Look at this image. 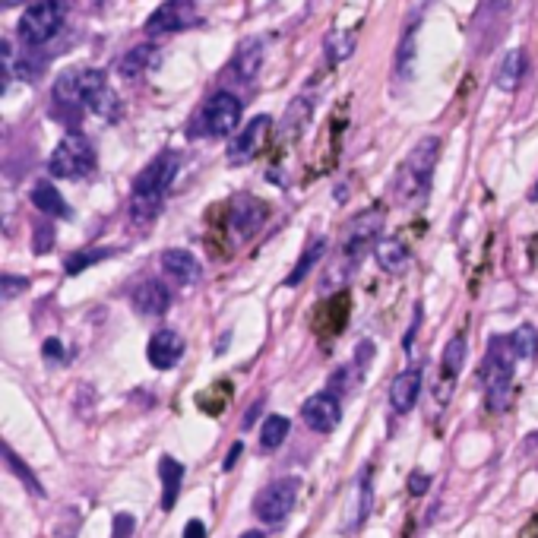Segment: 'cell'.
<instances>
[{"label": "cell", "mask_w": 538, "mask_h": 538, "mask_svg": "<svg viewBox=\"0 0 538 538\" xmlns=\"http://www.w3.org/2000/svg\"><path fill=\"white\" fill-rule=\"evenodd\" d=\"M159 478H162V510H175L178 491L184 485V466L178 463V459L162 456L159 459Z\"/></svg>", "instance_id": "22"}, {"label": "cell", "mask_w": 538, "mask_h": 538, "mask_svg": "<svg viewBox=\"0 0 538 538\" xmlns=\"http://www.w3.org/2000/svg\"><path fill=\"white\" fill-rule=\"evenodd\" d=\"M67 0H38L23 16H19V38H23L26 48H42L51 38L61 32L64 19H67Z\"/></svg>", "instance_id": "6"}, {"label": "cell", "mask_w": 538, "mask_h": 538, "mask_svg": "<svg viewBox=\"0 0 538 538\" xmlns=\"http://www.w3.org/2000/svg\"><path fill=\"white\" fill-rule=\"evenodd\" d=\"M513 352L510 339H491L485 368H482V383H485V399L491 412H504L510 402V387H513Z\"/></svg>", "instance_id": "3"}, {"label": "cell", "mask_w": 538, "mask_h": 538, "mask_svg": "<svg viewBox=\"0 0 538 538\" xmlns=\"http://www.w3.org/2000/svg\"><path fill=\"white\" fill-rule=\"evenodd\" d=\"M241 538H266V535H263V532H257V529H251V532H244Z\"/></svg>", "instance_id": "38"}, {"label": "cell", "mask_w": 538, "mask_h": 538, "mask_svg": "<svg viewBox=\"0 0 538 538\" xmlns=\"http://www.w3.org/2000/svg\"><path fill=\"white\" fill-rule=\"evenodd\" d=\"M510 342H513V352L520 358H535L538 355V330L532 323H523L520 330L510 336Z\"/></svg>", "instance_id": "27"}, {"label": "cell", "mask_w": 538, "mask_h": 538, "mask_svg": "<svg viewBox=\"0 0 538 538\" xmlns=\"http://www.w3.org/2000/svg\"><path fill=\"white\" fill-rule=\"evenodd\" d=\"M197 23V10L190 0H165V4L146 19V35L149 38H159V35H171V32H181L187 26Z\"/></svg>", "instance_id": "11"}, {"label": "cell", "mask_w": 538, "mask_h": 538, "mask_svg": "<svg viewBox=\"0 0 538 538\" xmlns=\"http://www.w3.org/2000/svg\"><path fill=\"white\" fill-rule=\"evenodd\" d=\"M184 538H206V523L203 520H190L184 526Z\"/></svg>", "instance_id": "35"}, {"label": "cell", "mask_w": 538, "mask_h": 538, "mask_svg": "<svg viewBox=\"0 0 538 538\" xmlns=\"http://www.w3.org/2000/svg\"><path fill=\"white\" fill-rule=\"evenodd\" d=\"M178 168H181V156L168 149V152H162V156L152 159L137 178H133V194H130V219L133 222L156 219L168 187L178 178Z\"/></svg>", "instance_id": "1"}, {"label": "cell", "mask_w": 538, "mask_h": 538, "mask_svg": "<svg viewBox=\"0 0 538 538\" xmlns=\"http://www.w3.org/2000/svg\"><path fill=\"white\" fill-rule=\"evenodd\" d=\"M374 260L377 266L383 269V273H390V276H399V273H406V266H409V247L402 238H380L374 244Z\"/></svg>", "instance_id": "18"}, {"label": "cell", "mask_w": 538, "mask_h": 538, "mask_svg": "<svg viewBox=\"0 0 538 538\" xmlns=\"http://www.w3.org/2000/svg\"><path fill=\"white\" fill-rule=\"evenodd\" d=\"M32 206L42 216H51V219H67L70 216V206L61 197V190H57L54 184H48V181H38L32 187Z\"/></svg>", "instance_id": "21"}, {"label": "cell", "mask_w": 538, "mask_h": 538, "mask_svg": "<svg viewBox=\"0 0 538 538\" xmlns=\"http://www.w3.org/2000/svg\"><path fill=\"white\" fill-rule=\"evenodd\" d=\"M288 418L285 415H269L260 428V447L263 450H279V444L288 437Z\"/></svg>", "instance_id": "26"}, {"label": "cell", "mask_w": 538, "mask_h": 538, "mask_svg": "<svg viewBox=\"0 0 538 538\" xmlns=\"http://www.w3.org/2000/svg\"><path fill=\"white\" fill-rule=\"evenodd\" d=\"M146 358H149L152 368H159V371L175 368V364L184 358V339H181L175 330L152 333V339H149V345H146Z\"/></svg>", "instance_id": "13"}, {"label": "cell", "mask_w": 538, "mask_h": 538, "mask_svg": "<svg viewBox=\"0 0 538 538\" xmlns=\"http://www.w3.org/2000/svg\"><path fill=\"white\" fill-rule=\"evenodd\" d=\"M526 70H529L526 51H523V48H513V51H507V54L501 57V64H497V70H494V86L504 89V92L520 89Z\"/></svg>", "instance_id": "19"}, {"label": "cell", "mask_w": 538, "mask_h": 538, "mask_svg": "<svg viewBox=\"0 0 538 538\" xmlns=\"http://www.w3.org/2000/svg\"><path fill=\"white\" fill-rule=\"evenodd\" d=\"M437 156H440V137H425L412 146V152L406 156V162L396 171V200L402 206H421L431 194V178L437 168Z\"/></svg>", "instance_id": "2"}, {"label": "cell", "mask_w": 538, "mask_h": 538, "mask_svg": "<svg viewBox=\"0 0 538 538\" xmlns=\"http://www.w3.org/2000/svg\"><path fill=\"white\" fill-rule=\"evenodd\" d=\"M269 130H273V118H269V114H257L254 121H247L241 127V133H235L232 143H228V165L251 162L260 152V146L266 143Z\"/></svg>", "instance_id": "10"}, {"label": "cell", "mask_w": 538, "mask_h": 538, "mask_svg": "<svg viewBox=\"0 0 538 538\" xmlns=\"http://www.w3.org/2000/svg\"><path fill=\"white\" fill-rule=\"evenodd\" d=\"M130 301H133V307H137L140 314H146V317H162L168 307H171V292H168L165 282L146 279V282H140L137 288H133Z\"/></svg>", "instance_id": "16"}, {"label": "cell", "mask_w": 538, "mask_h": 538, "mask_svg": "<svg viewBox=\"0 0 538 538\" xmlns=\"http://www.w3.org/2000/svg\"><path fill=\"white\" fill-rule=\"evenodd\" d=\"M326 247H330V244H326V238H320V235H317L311 244H307V251H304V254H301V260L295 263V269L285 276V285H288V288L301 285V282H304V276L311 273V269H314V266L326 257Z\"/></svg>", "instance_id": "23"}, {"label": "cell", "mask_w": 538, "mask_h": 538, "mask_svg": "<svg viewBox=\"0 0 538 538\" xmlns=\"http://www.w3.org/2000/svg\"><path fill=\"white\" fill-rule=\"evenodd\" d=\"M162 269H165V276L178 285H197L203 279L200 260L190 251H184V247H168L162 254Z\"/></svg>", "instance_id": "14"}, {"label": "cell", "mask_w": 538, "mask_h": 538, "mask_svg": "<svg viewBox=\"0 0 538 538\" xmlns=\"http://www.w3.org/2000/svg\"><path fill=\"white\" fill-rule=\"evenodd\" d=\"M95 168V146L83 137V133H67L51 152L48 171L51 178H86Z\"/></svg>", "instance_id": "7"}, {"label": "cell", "mask_w": 538, "mask_h": 538, "mask_svg": "<svg viewBox=\"0 0 538 538\" xmlns=\"http://www.w3.org/2000/svg\"><path fill=\"white\" fill-rule=\"evenodd\" d=\"M463 364H466V339L453 336L444 349V358H440V374H444V383L456 380L459 371H463Z\"/></svg>", "instance_id": "25"}, {"label": "cell", "mask_w": 538, "mask_h": 538, "mask_svg": "<svg viewBox=\"0 0 538 538\" xmlns=\"http://www.w3.org/2000/svg\"><path fill=\"white\" fill-rule=\"evenodd\" d=\"M532 200L538 203V181H535V187H532Z\"/></svg>", "instance_id": "39"}, {"label": "cell", "mask_w": 538, "mask_h": 538, "mask_svg": "<svg viewBox=\"0 0 538 538\" xmlns=\"http://www.w3.org/2000/svg\"><path fill=\"white\" fill-rule=\"evenodd\" d=\"M92 4H105V0H92Z\"/></svg>", "instance_id": "40"}, {"label": "cell", "mask_w": 538, "mask_h": 538, "mask_svg": "<svg viewBox=\"0 0 538 538\" xmlns=\"http://www.w3.org/2000/svg\"><path fill=\"white\" fill-rule=\"evenodd\" d=\"M118 251L114 247H105V251H83V254H70L67 257V263H64V269H67V276H76V273H83L86 266H92V263H99V260H105V257H114Z\"/></svg>", "instance_id": "28"}, {"label": "cell", "mask_w": 538, "mask_h": 538, "mask_svg": "<svg viewBox=\"0 0 538 538\" xmlns=\"http://www.w3.org/2000/svg\"><path fill=\"white\" fill-rule=\"evenodd\" d=\"M4 456H7V466L16 472V478H19V482H23V485H29V488H32V494H38V497H42V485L35 482V478H32V472H29L26 466H19L16 453H13V450H4Z\"/></svg>", "instance_id": "30"}, {"label": "cell", "mask_w": 538, "mask_h": 538, "mask_svg": "<svg viewBox=\"0 0 538 538\" xmlns=\"http://www.w3.org/2000/svg\"><path fill=\"white\" fill-rule=\"evenodd\" d=\"M108 89L111 86H108L102 70H95V67H70V70H64L61 76H57L54 102H57V108H80V105L92 108Z\"/></svg>", "instance_id": "4"}, {"label": "cell", "mask_w": 538, "mask_h": 538, "mask_svg": "<svg viewBox=\"0 0 538 538\" xmlns=\"http://www.w3.org/2000/svg\"><path fill=\"white\" fill-rule=\"evenodd\" d=\"M383 222H387V213H383V206H371L358 213L349 225H345V241H342V263L355 269L361 254L368 251L374 241H380V232H383Z\"/></svg>", "instance_id": "8"}, {"label": "cell", "mask_w": 538, "mask_h": 538, "mask_svg": "<svg viewBox=\"0 0 538 538\" xmlns=\"http://www.w3.org/2000/svg\"><path fill=\"white\" fill-rule=\"evenodd\" d=\"M431 488V475H425V472H412V478H409V491L412 494H425Z\"/></svg>", "instance_id": "34"}, {"label": "cell", "mask_w": 538, "mask_h": 538, "mask_svg": "<svg viewBox=\"0 0 538 538\" xmlns=\"http://www.w3.org/2000/svg\"><path fill=\"white\" fill-rule=\"evenodd\" d=\"M355 51V35L352 32H330L326 38V54H330V61H345Z\"/></svg>", "instance_id": "29"}, {"label": "cell", "mask_w": 538, "mask_h": 538, "mask_svg": "<svg viewBox=\"0 0 538 538\" xmlns=\"http://www.w3.org/2000/svg\"><path fill=\"white\" fill-rule=\"evenodd\" d=\"M35 251H48V247L54 244V228H48V225H38L35 228Z\"/></svg>", "instance_id": "33"}, {"label": "cell", "mask_w": 538, "mask_h": 538, "mask_svg": "<svg viewBox=\"0 0 538 538\" xmlns=\"http://www.w3.org/2000/svg\"><path fill=\"white\" fill-rule=\"evenodd\" d=\"M418 393H421V368H418V364H412V368H406L402 374H396L393 387H390V406H393L399 415H406V412L415 409Z\"/></svg>", "instance_id": "17"}, {"label": "cell", "mask_w": 538, "mask_h": 538, "mask_svg": "<svg viewBox=\"0 0 538 538\" xmlns=\"http://www.w3.org/2000/svg\"><path fill=\"white\" fill-rule=\"evenodd\" d=\"M133 526H137V520H133L130 513H118V516H114V532H111V538H130V535H133Z\"/></svg>", "instance_id": "32"}, {"label": "cell", "mask_w": 538, "mask_h": 538, "mask_svg": "<svg viewBox=\"0 0 538 538\" xmlns=\"http://www.w3.org/2000/svg\"><path fill=\"white\" fill-rule=\"evenodd\" d=\"M298 491H301V482H298V478H279V482L266 485V488L257 494V501H254L257 520H260V523H269V526L282 523L285 516L295 510Z\"/></svg>", "instance_id": "9"}, {"label": "cell", "mask_w": 538, "mask_h": 538, "mask_svg": "<svg viewBox=\"0 0 538 538\" xmlns=\"http://www.w3.org/2000/svg\"><path fill=\"white\" fill-rule=\"evenodd\" d=\"M269 219V206L254 197H241L232 209V228L238 238H254Z\"/></svg>", "instance_id": "15"}, {"label": "cell", "mask_w": 538, "mask_h": 538, "mask_svg": "<svg viewBox=\"0 0 538 538\" xmlns=\"http://www.w3.org/2000/svg\"><path fill=\"white\" fill-rule=\"evenodd\" d=\"M241 124V99L235 92L219 89L206 99L200 114L190 124V137H228Z\"/></svg>", "instance_id": "5"}, {"label": "cell", "mask_w": 538, "mask_h": 538, "mask_svg": "<svg viewBox=\"0 0 538 538\" xmlns=\"http://www.w3.org/2000/svg\"><path fill=\"white\" fill-rule=\"evenodd\" d=\"M45 358H48V361H51V358H54V361H61V358H64L61 342H57V339H48V342H45Z\"/></svg>", "instance_id": "36"}, {"label": "cell", "mask_w": 538, "mask_h": 538, "mask_svg": "<svg viewBox=\"0 0 538 538\" xmlns=\"http://www.w3.org/2000/svg\"><path fill=\"white\" fill-rule=\"evenodd\" d=\"M301 418H304V425L311 428V431H317V434L336 431L339 418H342L336 393H314V396L301 406Z\"/></svg>", "instance_id": "12"}, {"label": "cell", "mask_w": 538, "mask_h": 538, "mask_svg": "<svg viewBox=\"0 0 538 538\" xmlns=\"http://www.w3.org/2000/svg\"><path fill=\"white\" fill-rule=\"evenodd\" d=\"M241 450H244V447H241V444H235V447H232V453L225 456V463H222V466H225V472H228V469H235V463H238Z\"/></svg>", "instance_id": "37"}, {"label": "cell", "mask_w": 538, "mask_h": 538, "mask_svg": "<svg viewBox=\"0 0 538 538\" xmlns=\"http://www.w3.org/2000/svg\"><path fill=\"white\" fill-rule=\"evenodd\" d=\"M26 288H29V279H23V276H4V282H0V298L13 301L19 292H26Z\"/></svg>", "instance_id": "31"}, {"label": "cell", "mask_w": 538, "mask_h": 538, "mask_svg": "<svg viewBox=\"0 0 538 538\" xmlns=\"http://www.w3.org/2000/svg\"><path fill=\"white\" fill-rule=\"evenodd\" d=\"M152 57H156V48H152V45H137V48L127 51V54L121 57L118 73L124 76V80H140V76L149 70Z\"/></svg>", "instance_id": "24"}, {"label": "cell", "mask_w": 538, "mask_h": 538, "mask_svg": "<svg viewBox=\"0 0 538 538\" xmlns=\"http://www.w3.org/2000/svg\"><path fill=\"white\" fill-rule=\"evenodd\" d=\"M260 64H263V45L251 38V42H244V45L235 51L232 67H228L225 76H235L238 83H251L254 76H257V70H260Z\"/></svg>", "instance_id": "20"}]
</instances>
